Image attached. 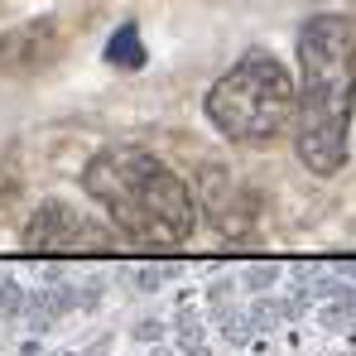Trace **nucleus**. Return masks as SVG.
I'll list each match as a JSON object with an SVG mask.
<instances>
[{
  "label": "nucleus",
  "instance_id": "nucleus-4",
  "mask_svg": "<svg viewBox=\"0 0 356 356\" xmlns=\"http://www.w3.org/2000/svg\"><path fill=\"white\" fill-rule=\"evenodd\" d=\"M106 58H111V63H125V67H135V63L145 58V49H140V34H135L130 24H125V29H120L116 39H111V49H106Z\"/></svg>",
  "mask_w": 356,
  "mask_h": 356
},
{
  "label": "nucleus",
  "instance_id": "nucleus-3",
  "mask_svg": "<svg viewBox=\"0 0 356 356\" xmlns=\"http://www.w3.org/2000/svg\"><path fill=\"white\" fill-rule=\"evenodd\" d=\"M294 111H298V82L265 49H250L207 92V120L236 145H265V140L284 135Z\"/></svg>",
  "mask_w": 356,
  "mask_h": 356
},
{
  "label": "nucleus",
  "instance_id": "nucleus-1",
  "mask_svg": "<svg viewBox=\"0 0 356 356\" xmlns=\"http://www.w3.org/2000/svg\"><path fill=\"white\" fill-rule=\"evenodd\" d=\"M356 106V24L347 15H313L298 29V111L294 145L308 174L347 164V125Z\"/></svg>",
  "mask_w": 356,
  "mask_h": 356
},
{
  "label": "nucleus",
  "instance_id": "nucleus-2",
  "mask_svg": "<svg viewBox=\"0 0 356 356\" xmlns=\"http://www.w3.org/2000/svg\"><path fill=\"white\" fill-rule=\"evenodd\" d=\"M82 193L140 245H183L197 227L188 183L135 145L97 149L82 169Z\"/></svg>",
  "mask_w": 356,
  "mask_h": 356
}]
</instances>
